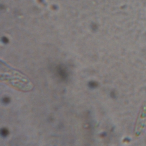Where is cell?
<instances>
[{
	"label": "cell",
	"mask_w": 146,
	"mask_h": 146,
	"mask_svg": "<svg viewBox=\"0 0 146 146\" xmlns=\"http://www.w3.org/2000/svg\"><path fill=\"white\" fill-rule=\"evenodd\" d=\"M1 80L22 91H31L33 84L29 78L17 70L12 68L2 60L1 61Z\"/></svg>",
	"instance_id": "obj_1"
},
{
	"label": "cell",
	"mask_w": 146,
	"mask_h": 146,
	"mask_svg": "<svg viewBox=\"0 0 146 146\" xmlns=\"http://www.w3.org/2000/svg\"><path fill=\"white\" fill-rule=\"evenodd\" d=\"M146 129V100H144L140 108L136 119L133 128V136L140 137Z\"/></svg>",
	"instance_id": "obj_2"
}]
</instances>
